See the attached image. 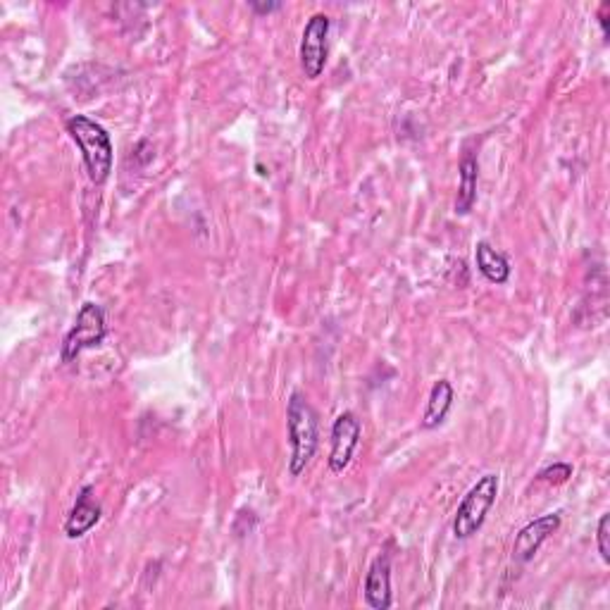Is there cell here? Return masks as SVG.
<instances>
[{
    "mask_svg": "<svg viewBox=\"0 0 610 610\" xmlns=\"http://www.w3.org/2000/svg\"><path fill=\"white\" fill-rule=\"evenodd\" d=\"M108 327H105V313L98 303H84L77 313V322L67 332L65 341H62V360L72 363L77 360L86 348H96L105 341Z\"/></svg>",
    "mask_w": 610,
    "mask_h": 610,
    "instance_id": "obj_4",
    "label": "cell"
},
{
    "mask_svg": "<svg viewBox=\"0 0 610 610\" xmlns=\"http://www.w3.org/2000/svg\"><path fill=\"white\" fill-rule=\"evenodd\" d=\"M251 8L258 12V15H270V12L282 8V3H251Z\"/></svg>",
    "mask_w": 610,
    "mask_h": 610,
    "instance_id": "obj_15",
    "label": "cell"
},
{
    "mask_svg": "<svg viewBox=\"0 0 610 610\" xmlns=\"http://www.w3.org/2000/svg\"><path fill=\"white\" fill-rule=\"evenodd\" d=\"M453 406V387L448 379H439L429 391V401L422 415V429H434L446 420L448 410Z\"/></svg>",
    "mask_w": 610,
    "mask_h": 610,
    "instance_id": "obj_11",
    "label": "cell"
},
{
    "mask_svg": "<svg viewBox=\"0 0 610 610\" xmlns=\"http://www.w3.org/2000/svg\"><path fill=\"white\" fill-rule=\"evenodd\" d=\"M365 603L375 610L391 608V560L387 553L372 560L367 570Z\"/></svg>",
    "mask_w": 610,
    "mask_h": 610,
    "instance_id": "obj_8",
    "label": "cell"
},
{
    "mask_svg": "<svg viewBox=\"0 0 610 610\" xmlns=\"http://www.w3.org/2000/svg\"><path fill=\"white\" fill-rule=\"evenodd\" d=\"M499 484V475H494V472L482 475L472 484V489L460 501L456 518H453V537L470 539L472 534L482 529L489 510L494 508L496 496H499Z\"/></svg>",
    "mask_w": 610,
    "mask_h": 610,
    "instance_id": "obj_3",
    "label": "cell"
},
{
    "mask_svg": "<svg viewBox=\"0 0 610 610\" xmlns=\"http://www.w3.org/2000/svg\"><path fill=\"white\" fill-rule=\"evenodd\" d=\"M327 39H329V17L325 12H315L305 24L301 36V67L308 79L322 77L327 65Z\"/></svg>",
    "mask_w": 610,
    "mask_h": 610,
    "instance_id": "obj_5",
    "label": "cell"
},
{
    "mask_svg": "<svg viewBox=\"0 0 610 610\" xmlns=\"http://www.w3.org/2000/svg\"><path fill=\"white\" fill-rule=\"evenodd\" d=\"M608 529H610V515H601L599 527H596V546H599L601 560L603 563H610V546H608Z\"/></svg>",
    "mask_w": 610,
    "mask_h": 610,
    "instance_id": "obj_14",
    "label": "cell"
},
{
    "mask_svg": "<svg viewBox=\"0 0 610 610\" xmlns=\"http://www.w3.org/2000/svg\"><path fill=\"white\" fill-rule=\"evenodd\" d=\"M67 134L82 151L86 172L93 184H105L112 172V141L110 134L96 120L86 115H74L67 120Z\"/></svg>",
    "mask_w": 610,
    "mask_h": 610,
    "instance_id": "obj_2",
    "label": "cell"
},
{
    "mask_svg": "<svg viewBox=\"0 0 610 610\" xmlns=\"http://www.w3.org/2000/svg\"><path fill=\"white\" fill-rule=\"evenodd\" d=\"M360 434H363V427H360V420L353 413H341L334 420L332 451H329V470L334 475H341L351 465L353 453L360 444Z\"/></svg>",
    "mask_w": 610,
    "mask_h": 610,
    "instance_id": "obj_6",
    "label": "cell"
},
{
    "mask_svg": "<svg viewBox=\"0 0 610 610\" xmlns=\"http://www.w3.org/2000/svg\"><path fill=\"white\" fill-rule=\"evenodd\" d=\"M286 429H289L291 444L289 472L291 477H301L315 456L317 444H320V422H317V413L301 391H294V394L289 396Z\"/></svg>",
    "mask_w": 610,
    "mask_h": 610,
    "instance_id": "obj_1",
    "label": "cell"
},
{
    "mask_svg": "<svg viewBox=\"0 0 610 610\" xmlns=\"http://www.w3.org/2000/svg\"><path fill=\"white\" fill-rule=\"evenodd\" d=\"M560 522L563 520H560L558 513H549V515H541V518L532 520L529 525L522 527L518 532V537H515L513 558L518 560V563H529V560L537 556L541 544H544V541L549 539L553 532H558Z\"/></svg>",
    "mask_w": 610,
    "mask_h": 610,
    "instance_id": "obj_7",
    "label": "cell"
},
{
    "mask_svg": "<svg viewBox=\"0 0 610 610\" xmlns=\"http://www.w3.org/2000/svg\"><path fill=\"white\" fill-rule=\"evenodd\" d=\"M477 177H479L477 158L472 153H465L463 160H460V184H458V198H456L458 215H468L472 210V205H475Z\"/></svg>",
    "mask_w": 610,
    "mask_h": 610,
    "instance_id": "obj_12",
    "label": "cell"
},
{
    "mask_svg": "<svg viewBox=\"0 0 610 610\" xmlns=\"http://www.w3.org/2000/svg\"><path fill=\"white\" fill-rule=\"evenodd\" d=\"M93 487H84L79 494L77 503H74L70 518L65 522V534L70 539H82L86 532H91L93 527L101 520V506L93 501Z\"/></svg>",
    "mask_w": 610,
    "mask_h": 610,
    "instance_id": "obj_9",
    "label": "cell"
},
{
    "mask_svg": "<svg viewBox=\"0 0 610 610\" xmlns=\"http://www.w3.org/2000/svg\"><path fill=\"white\" fill-rule=\"evenodd\" d=\"M570 477H572V465H568V463H556V465H551V468L541 470L537 475L539 482H549V484H563V482H568Z\"/></svg>",
    "mask_w": 610,
    "mask_h": 610,
    "instance_id": "obj_13",
    "label": "cell"
},
{
    "mask_svg": "<svg viewBox=\"0 0 610 610\" xmlns=\"http://www.w3.org/2000/svg\"><path fill=\"white\" fill-rule=\"evenodd\" d=\"M477 270L489 279L491 284H506L510 279V263L503 253L496 251L489 241H479L475 246Z\"/></svg>",
    "mask_w": 610,
    "mask_h": 610,
    "instance_id": "obj_10",
    "label": "cell"
}]
</instances>
